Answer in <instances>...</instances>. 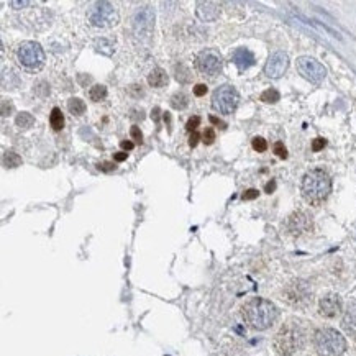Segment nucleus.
I'll list each match as a JSON object with an SVG mask.
<instances>
[{
  "mask_svg": "<svg viewBox=\"0 0 356 356\" xmlns=\"http://www.w3.org/2000/svg\"><path fill=\"white\" fill-rule=\"evenodd\" d=\"M327 145V139H323V138H315L314 141H312V151H320V150H323Z\"/></svg>",
  "mask_w": 356,
  "mask_h": 356,
  "instance_id": "obj_31",
  "label": "nucleus"
},
{
  "mask_svg": "<svg viewBox=\"0 0 356 356\" xmlns=\"http://www.w3.org/2000/svg\"><path fill=\"white\" fill-rule=\"evenodd\" d=\"M196 66L199 73L205 76H217L222 69V58L214 49H204L199 53L196 59Z\"/></svg>",
  "mask_w": 356,
  "mask_h": 356,
  "instance_id": "obj_9",
  "label": "nucleus"
},
{
  "mask_svg": "<svg viewBox=\"0 0 356 356\" xmlns=\"http://www.w3.org/2000/svg\"><path fill=\"white\" fill-rule=\"evenodd\" d=\"M194 94H196L197 97H202L207 94V85L205 84H197L196 87H194Z\"/></svg>",
  "mask_w": 356,
  "mask_h": 356,
  "instance_id": "obj_35",
  "label": "nucleus"
},
{
  "mask_svg": "<svg viewBox=\"0 0 356 356\" xmlns=\"http://www.w3.org/2000/svg\"><path fill=\"white\" fill-rule=\"evenodd\" d=\"M49 125L53 127V130H56V132H59L64 127V117H62V112L61 109H55L51 110V115H49Z\"/></svg>",
  "mask_w": 356,
  "mask_h": 356,
  "instance_id": "obj_19",
  "label": "nucleus"
},
{
  "mask_svg": "<svg viewBox=\"0 0 356 356\" xmlns=\"http://www.w3.org/2000/svg\"><path fill=\"white\" fill-rule=\"evenodd\" d=\"M279 99H281V96H279V92L276 91V89H268V91H264L263 94H261V100L263 102L273 103V102H277Z\"/></svg>",
  "mask_w": 356,
  "mask_h": 356,
  "instance_id": "obj_25",
  "label": "nucleus"
},
{
  "mask_svg": "<svg viewBox=\"0 0 356 356\" xmlns=\"http://www.w3.org/2000/svg\"><path fill=\"white\" fill-rule=\"evenodd\" d=\"M220 10L217 8V3L214 2H199L197 3V15L200 17L202 20L205 21H212L218 17Z\"/></svg>",
  "mask_w": 356,
  "mask_h": 356,
  "instance_id": "obj_17",
  "label": "nucleus"
},
{
  "mask_svg": "<svg viewBox=\"0 0 356 356\" xmlns=\"http://www.w3.org/2000/svg\"><path fill=\"white\" fill-rule=\"evenodd\" d=\"M251 145H253V150L258 151V153H263V151L268 150V143H266V139L261 138V137L253 138V143H251Z\"/></svg>",
  "mask_w": 356,
  "mask_h": 356,
  "instance_id": "obj_27",
  "label": "nucleus"
},
{
  "mask_svg": "<svg viewBox=\"0 0 356 356\" xmlns=\"http://www.w3.org/2000/svg\"><path fill=\"white\" fill-rule=\"evenodd\" d=\"M274 153H276V156L281 158V159H286V158H287V150H286V146H284L281 141L274 143Z\"/></svg>",
  "mask_w": 356,
  "mask_h": 356,
  "instance_id": "obj_28",
  "label": "nucleus"
},
{
  "mask_svg": "<svg viewBox=\"0 0 356 356\" xmlns=\"http://www.w3.org/2000/svg\"><path fill=\"white\" fill-rule=\"evenodd\" d=\"M8 5L10 7H28V5H31V2H26V0H23V2H15V0H13V2H8Z\"/></svg>",
  "mask_w": 356,
  "mask_h": 356,
  "instance_id": "obj_39",
  "label": "nucleus"
},
{
  "mask_svg": "<svg viewBox=\"0 0 356 356\" xmlns=\"http://www.w3.org/2000/svg\"><path fill=\"white\" fill-rule=\"evenodd\" d=\"M97 168H99V171H103V173H110V171L115 169V164L114 163H109V161H105V163H99Z\"/></svg>",
  "mask_w": 356,
  "mask_h": 356,
  "instance_id": "obj_33",
  "label": "nucleus"
},
{
  "mask_svg": "<svg viewBox=\"0 0 356 356\" xmlns=\"http://www.w3.org/2000/svg\"><path fill=\"white\" fill-rule=\"evenodd\" d=\"M67 110H69L71 114L76 115V117L84 115L85 114V103H84V100H80V99L74 97V99H71V100L67 102Z\"/></svg>",
  "mask_w": 356,
  "mask_h": 356,
  "instance_id": "obj_20",
  "label": "nucleus"
},
{
  "mask_svg": "<svg viewBox=\"0 0 356 356\" xmlns=\"http://www.w3.org/2000/svg\"><path fill=\"white\" fill-rule=\"evenodd\" d=\"M2 161H3V166H5V168H17V166L21 164V158L13 151L3 153Z\"/></svg>",
  "mask_w": 356,
  "mask_h": 356,
  "instance_id": "obj_24",
  "label": "nucleus"
},
{
  "mask_svg": "<svg viewBox=\"0 0 356 356\" xmlns=\"http://www.w3.org/2000/svg\"><path fill=\"white\" fill-rule=\"evenodd\" d=\"M284 297L286 300L292 305H297V307H302L305 305L310 299V291L309 286L304 281H294L291 282L289 286L286 287L284 291Z\"/></svg>",
  "mask_w": 356,
  "mask_h": 356,
  "instance_id": "obj_10",
  "label": "nucleus"
},
{
  "mask_svg": "<svg viewBox=\"0 0 356 356\" xmlns=\"http://www.w3.org/2000/svg\"><path fill=\"white\" fill-rule=\"evenodd\" d=\"M210 121H212V123H214V125H220V127H222V128L227 127V123H225V121H222V120L217 119V117H214V115L210 117Z\"/></svg>",
  "mask_w": 356,
  "mask_h": 356,
  "instance_id": "obj_41",
  "label": "nucleus"
},
{
  "mask_svg": "<svg viewBox=\"0 0 356 356\" xmlns=\"http://www.w3.org/2000/svg\"><path fill=\"white\" fill-rule=\"evenodd\" d=\"M341 325H343V330L353 340H356V302L348 304V307L345 310L343 320H341Z\"/></svg>",
  "mask_w": 356,
  "mask_h": 356,
  "instance_id": "obj_15",
  "label": "nucleus"
},
{
  "mask_svg": "<svg viewBox=\"0 0 356 356\" xmlns=\"http://www.w3.org/2000/svg\"><path fill=\"white\" fill-rule=\"evenodd\" d=\"M171 105H173L176 110H184L189 105V99L184 92H178L171 97Z\"/></svg>",
  "mask_w": 356,
  "mask_h": 356,
  "instance_id": "obj_23",
  "label": "nucleus"
},
{
  "mask_svg": "<svg viewBox=\"0 0 356 356\" xmlns=\"http://www.w3.org/2000/svg\"><path fill=\"white\" fill-rule=\"evenodd\" d=\"M130 135H132V138L135 139L137 143H141V139H143V135H141V130H139V127H132V130H130Z\"/></svg>",
  "mask_w": 356,
  "mask_h": 356,
  "instance_id": "obj_32",
  "label": "nucleus"
},
{
  "mask_svg": "<svg viewBox=\"0 0 356 356\" xmlns=\"http://www.w3.org/2000/svg\"><path fill=\"white\" fill-rule=\"evenodd\" d=\"M148 84L151 85V87H163L164 84H168V74H166V71H163L161 67H156V69H153L150 76H148Z\"/></svg>",
  "mask_w": 356,
  "mask_h": 356,
  "instance_id": "obj_18",
  "label": "nucleus"
},
{
  "mask_svg": "<svg viewBox=\"0 0 356 356\" xmlns=\"http://www.w3.org/2000/svg\"><path fill=\"white\" fill-rule=\"evenodd\" d=\"M312 230V220L305 212H294L287 218V232L292 237H300Z\"/></svg>",
  "mask_w": 356,
  "mask_h": 356,
  "instance_id": "obj_12",
  "label": "nucleus"
},
{
  "mask_svg": "<svg viewBox=\"0 0 356 356\" xmlns=\"http://www.w3.org/2000/svg\"><path fill=\"white\" fill-rule=\"evenodd\" d=\"M15 123H17V127H20V128H30V127H33V123H35V119H33V115L28 114V112H21V114L17 115V119H15Z\"/></svg>",
  "mask_w": 356,
  "mask_h": 356,
  "instance_id": "obj_21",
  "label": "nucleus"
},
{
  "mask_svg": "<svg viewBox=\"0 0 356 356\" xmlns=\"http://www.w3.org/2000/svg\"><path fill=\"white\" fill-rule=\"evenodd\" d=\"M153 25H155V13L148 7L141 8L137 13V17H135V28H137V31H150Z\"/></svg>",
  "mask_w": 356,
  "mask_h": 356,
  "instance_id": "obj_16",
  "label": "nucleus"
},
{
  "mask_svg": "<svg viewBox=\"0 0 356 356\" xmlns=\"http://www.w3.org/2000/svg\"><path fill=\"white\" fill-rule=\"evenodd\" d=\"M87 20L96 28H112L119 23L120 17L114 3L94 2L87 10Z\"/></svg>",
  "mask_w": 356,
  "mask_h": 356,
  "instance_id": "obj_5",
  "label": "nucleus"
},
{
  "mask_svg": "<svg viewBox=\"0 0 356 356\" xmlns=\"http://www.w3.org/2000/svg\"><path fill=\"white\" fill-rule=\"evenodd\" d=\"M296 67L299 71V74L304 79H307L312 84H320L327 76V69L323 67V64H320L317 59L310 56H300L297 58Z\"/></svg>",
  "mask_w": 356,
  "mask_h": 356,
  "instance_id": "obj_8",
  "label": "nucleus"
},
{
  "mask_svg": "<svg viewBox=\"0 0 356 356\" xmlns=\"http://www.w3.org/2000/svg\"><path fill=\"white\" fill-rule=\"evenodd\" d=\"M89 97H91V100H94V102L103 100V99L107 97V87L105 85H100V84L92 85L91 91H89Z\"/></svg>",
  "mask_w": 356,
  "mask_h": 356,
  "instance_id": "obj_22",
  "label": "nucleus"
},
{
  "mask_svg": "<svg viewBox=\"0 0 356 356\" xmlns=\"http://www.w3.org/2000/svg\"><path fill=\"white\" fill-rule=\"evenodd\" d=\"M127 156H128V153L120 151V153H115V155H114V159L117 161V163H121V161L127 159Z\"/></svg>",
  "mask_w": 356,
  "mask_h": 356,
  "instance_id": "obj_37",
  "label": "nucleus"
},
{
  "mask_svg": "<svg viewBox=\"0 0 356 356\" xmlns=\"http://www.w3.org/2000/svg\"><path fill=\"white\" fill-rule=\"evenodd\" d=\"M241 314L245 322L255 330H268L277 318L276 305L266 299H261V297L248 300L243 305Z\"/></svg>",
  "mask_w": 356,
  "mask_h": 356,
  "instance_id": "obj_1",
  "label": "nucleus"
},
{
  "mask_svg": "<svg viewBox=\"0 0 356 356\" xmlns=\"http://www.w3.org/2000/svg\"><path fill=\"white\" fill-rule=\"evenodd\" d=\"M199 123H200V117H192V119H189L187 120V125H186V128L189 130V132H196L197 127H199Z\"/></svg>",
  "mask_w": 356,
  "mask_h": 356,
  "instance_id": "obj_29",
  "label": "nucleus"
},
{
  "mask_svg": "<svg viewBox=\"0 0 356 356\" xmlns=\"http://www.w3.org/2000/svg\"><path fill=\"white\" fill-rule=\"evenodd\" d=\"M258 191H256V189H248V191L243 194V200H253V199H256V197H258Z\"/></svg>",
  "mask_w": 356,
  "mask_h": 356,
  "instance_id": "obj_34",
  "label": "nucleus"
},
{
  "mask_svg": "<svg viewBox=\"0 0 356 356\" xmlns=\"http://www.w3.org/2000/svg\"><path fill=\"white\" fill-rule=\"evenodd\" d=\"M300 191L304 199L312 205L323 202L332 192V179L323 169H312L302 178Z\"/></svg>",
  "mask_w": 356,
  "mask_h": 356,
  "instance_id": "obj_3",
  "label": "nucleus"
},
{
  "mask_svg": "<svg viewBox=\"0 0 356 356\" xmlns=\"http://www.w3.org/2000/svg\"><path fill=\"white\" fill-rule=\"evenodd\" d=\"M341 310V300L336 294H328L325 297H322L318 302V312L322 317L333 318L340 314Z\"/></svg>",
  "mask_w": 356,
  "mask_h": 356,
  "instance_id": "obj_13",
  "label": "nucleus"
},
{
  "mask_svg": "<svg viewBox=\"0 0 356 356\" xmlns=\"http://www.w3.org/2000/svg\"><path fill=\"white\" fill-rule=\"evenodd\" d=\"M153 119H155V121L159 120V109H158V107H156L155 110H153Z\"/></svg>",
  "mask_w": 356,
  "mask_h": 356,
  "instance_id": "obj_43",
  "label": "nucleus"
},
{
  "mask_svg": "<svg viewBox=\"0 0 356 356\" xmlns=\"http://www.w3.org/2000/svg\"><path fill=\"white\" fill-rule=\"evenodd\" d=\"M176 69H181V66L176 67ZM182 71H184V73L176 74V78H178L179 82H187V80H189V71H187V69H184V66H182Z\"/></svg>",
  "mask_w": 356,
  "mask_h": 356,
  "instance_id": "obj_36",
  "label": "nucleus"
},
{
  "mask_svg": "<svg viewBox=\"0 0 356 356\" xmlns=\"http://www.w3.org/2000/svg\"><path fill=\"white\" fill-rule=\"evenodd\" d=\"M314 345L318 356H341L346 350V340L335 328H318L314 335Z\"/></svg>",
  "mask_w": 356,
  "mask_h": 356,
  "instance_id": "obj_4",
  "label": "nucleus"
},
{
  "mask_svg": "<svg viewBox=\"0 0 356 356\" xmlns=\"http://www.w3.org/2000/svg\"><path fill=\"white\" fill-rule=\"evenodd\" d=\"M232 61L240 71H245L255 64V55L248 48H238L232 55Z\"/></svg>",
  "mask_w": 356,
  "mask_h": 356,
  "instance_id": "obj_14",
  "label": "nucleus"
},
{
  "mask_svg": "<svg viewBox=\"0 0 356 356\" xmlns=\"http://www.w3.org/2000/svg\"><path fill=\"white\" fill-rule=\"evenodd\" d=\"M307 335L304 327L296 320L286 322L274 336V350L279 356H292L304 348Z\"/></svg>",
  "mask_w": 356,
  "mask_h": 356,
  "instance_id": "obj_2",
  "label": "nucleus"
},
{
  "mask_svg": "<svg viewBox=\"0 0 356 356\" xmlns=\"http://www.w3.org/2000/svg\"><path fill=\"white\" fill-rule=\"evenodd\" d=\"M96 44H97V51L103 53V55H112V51H114V44L107 41V40H99Z\"/></svg>",
  "mask_w": 356,
  "mask_h": 356,
  "instance_id": "obj_26",
  "label": "nucleus"
},
{
  "mask_svg": "<svg viewBox=\"0 0 356 356\" xmlns=\"http://www.w3.org/2000/svg\"><path fill=\"white\" fill-rule=\"evenodd\" d=\"M120 146L123 148L125 151H130V150H133V148H135V143L133 141H121Z\"/></svg>",
  "mask_w": 356,
  "mask_h": 356,
  "instance_id": "obj_40",
  "label": "nucleus"
},
{
  "mask_svg": "<svg viewBox=\"0 0 356 356\" xmlns=\"http://www.w3.org/2000/svg\"><path fill=\"white\" fill-rule=\"evenodd\" d=\"M289 67V56L284 51H276L264 66V74L271 79H279Z\"/></svg>",
  "mask_w": 356,
  "mask_h": 356,
  "instance_id": "obj_11",
  "label": "nucleus"
},
{
  "mask_svg": "<svg viewBox=\"0 0 356 356\" xmlns=\"http://www.w3.org/2000/svg\"><path fill=\"white\" fill-rule=\"evenodd\" d=\"M17 59L23 69L35 73L44 66V51L38 43L23 41L17 49Z\"/></svg>",
  "mask_w": 356,
  "mask_h": 356,
  "instance_id": "obj_6",
  "label": "nucleus"
},
{
  "mask_svg": "<svg viewBox=\"0 0 356 356\" xmlns=\"http://www.w3.org/2000/svg\"><path fill=\"white\" fill-rule=\"evenodd\" d=\"M197 143H199V133L194 132V133L191 135V138H189V145H191V146L194 148V146H197Z\"/></svg>",
  "mask_w": 356,
  "mask_h": 356,
  "instance_id": "obj_38",
  "label": "nucleus"
},
{
  "mask_svg": "<svg viewBox=\"0 0 356 356\" xmlns=\"http://www.w3.org/2000/svg\"><path fill=\"white\" fill-rule=\"evenodd\" d=\"M274 189H276V182H274V181H271V182L266 184V192H268V194H271V192L274 191Z\"/></svg>",
  "mask_w": 356,
  "mask_h": 356,
  "instance_id": "obj_42",
  "label": "nucleus"
},
{
  "mask_svg": "<svg viewBox=\"0 0 356 356\" xmlns=\"http://www.w3.org/2000/svg\"><path fill=\"white\" fill-rule=\"evenodd\" d=\"M238 102H240V94L232 85H222L212 96V107L225 115L233 114L238 107Z\"/></svg>",
  "mask_w": 356,
  "mask_h": 356,
  "instance_id": "obj_7",
  "label": "nucleus"
},
{
  "mask_svg": "<svg viewBox=\"0 0 356 356\" xmlns=\"http://www.w3.org/2000/svg\"><path fill=\"white\" fill-rule=\"evenodd\" d=\"M202 138H204L205 145H212V143H214V139H215L214 128H205V132H204V135H202Z\"/></svg>",
  "mask_w": 356,
  "mask_h": 356,
  "instance_id": "obj_30",
  "label": "nucleus"
}]
</instances>
